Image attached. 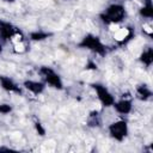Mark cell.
<instances>
[{
	"mask_svg": "<svg viewBox=\"0 0 153 153\" xmlns=\"http://www.w3.org/2000/svg\"><path fill=\"white\" fill-rule=\"evenodd\" d=\"M142 30H143V32H146L148 36H151L152 32H153L152 25H151L149 23H143V25H142Z\"/></svg>",
	"mask_w": 153,
	"mask_h": 153,
	"instance_id": "obj_7",
	"label": "cell"
},
{
	"mask_svg": "<svg viewBox=\"0 0 153 153\" xmlns=\"http://www.w3.org/2000/svg\"><path fill=\"white\" fill-rule=\"evenodd\" d=\"M130 35V30L126 26H118L117 30H115L112 32V38L116 41V42H124Z\"/></svg>",
	"mask_w": 153,
	"mask_h": 153,
	"instance_id": "obj_1",
	"label": "cell"
},
{
	"mask_svg": "<svg viewBox=\"0 0 153 153\" xmlns=\"http://www.w3.org/2000/svg\"><path fill=\"white\" fill-rule=\"evenodd\" d=\"M116 108H117L118 111H121V112H127V111L130 109V104H129V102H127V100H122L121 103H118V104L116 105Z\"/></svg>",
	"mask_w": 153,
	"mask_h": 153,
	"instance_id": "obj_6",
	"label": "cell"
},
{
	"mask_svg": "<svg viewBox=\"0 0 153 153\" xmlns=\"http://www.w3.org/2000/svg\"><path fill=\"white\" fill-rule=\"evenodd\" d=\"M10 41L12 44H16V43H19V42H23V35L22 32L19 31H14L10 35Z\"/></svg>",
	"mask_w": 153,
	"mask_h": 153,
	"instance_id": "obj_4",
	"label": "cell"
},
{
	"mask_svg": "<svg viewBox=\"0 0 153 153\" xmlns=\"http://www.w3.org/2000/svg\"><path fill=\"white\" fill-rule=\"evenodd\" d=\"M12 45H13V51L17 53V54H23L26 50V45L24 44V41L19 42V43H16V44H12Z\"/></svg>",
	"mask_w": 153,
	"mask_h": 153,
	"instance_id": "obj_5",
	"label": "cell"
},
{
	"mask_svg": "<svg viewBox=\"0 0 153 153\" xmlns=\"http://www.w3.org/2000/svg\"><path fill=\"white\" fill-rule=\"evenodd\" d=\"M108 16H109V20L111 22V23H115V22H117L118 19H121L122 18V16H123V10H122V7H120V6H112L111 8H109L108 10Z\"/></svg>",
	"mask_w": 153,
	"mask_h": 153,
	"instance_id": "obj_3",
	"label": "cell"
},
{
	"mask_svg": "<svg viewBox=\"0 0 153 153\" xmlns=\"http://www.w3.org/2000/svg\"><path fill=\"white\" fill-rule=\"evenodd\" d=\"M110 129H111V134H112L115 137H117V139H121L122 136H124V135H126V130H127L124 122L114 123Z\"/></svg>",
	"mask_w": 153,
	"mask_h": 153,
	"instance_id": "obj_2",
	"label": "cell"
}]
</instances>
